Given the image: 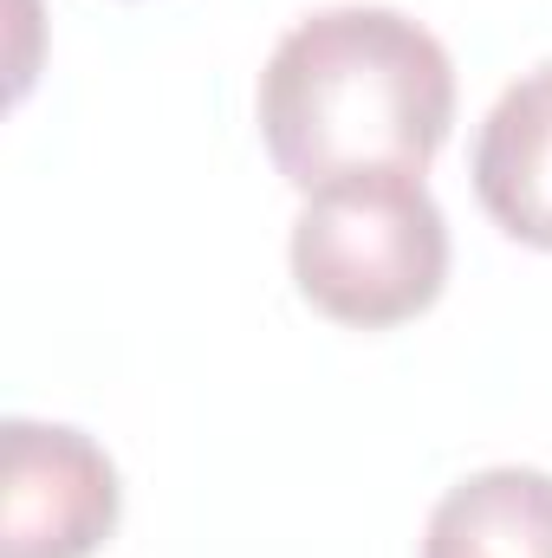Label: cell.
<instances>
[{"instance_id": "obj_1", "label": "cell", "mask_w": 552, "mask_h": 558, "mask_svg": "<svg viewBox=\"0 0 552 558\" xmlns=\"http://www.w3.org/2000/svg\"><path fill=\"white\" fill-rule=\"evenodd\" d=\"M448 124L455 65L397 7H325L261 72V137L299 195L358 175H422Z\"/></svg>"}, {"instance_id": "obj_4", "label": "cell", "mask_w": 552, "mask_h": 558, "mask_svg": "<svg viewBox=\"0 0 552 558\" xmlns=\"http://www.w3.org/2000/svg\"><path fill=\"white\" fill-rule=\"evenodd\" d=\"M475 195L507 241L552 254V65L514 78L481 118Z\"/></svg>"}, {"instance_id": "obj_2", "label": "cell", "mask_w": 552, "mask_h": 558, "mask_svg": "<svg viewBox=\"0 0 552 558\" xmlns=\"http://www.w3.org/2000/svg\"><path fill=\"white\" fill-rule=\"evenodd\" d=\"M292 279L312 312L391 331L448 286V221L422 175H358L312 189L292 221Z\"/></svg>"}, {"instance_id": "obj_3", "label": "cell", "mask_w": 552, "mask_h": 558, "mask_svg": "<svg viewBox=\"0 0 552 558\" xmlns=\"http://www.w3.org/2000/svg\"><path fill=\"white\" fill-rule=\"evenodd\" d=\"M124 513L111 454L65 422L0 428V558H92Z\"/></svg>"}, {"instance_id": "obj_5", "label": "cell", "mask_w": 552, "mask_h": 558, "mask_svg": "<svg viewBox=\"0 0 552 558\" xmlns=\"http://www.w3.org/2000/svg\"><path fill=\"white\" fill-rule=\"evenodd\" d=\"M422 558H552V474L481 468L455 481L429 513Z\"/></svg>"}]
</instances>
